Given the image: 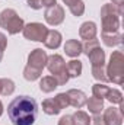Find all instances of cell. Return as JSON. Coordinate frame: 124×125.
Returning <instances> with one entry per match:
<instances>
[{"instance_id":"obj_1","label":"cell","mask_w":124,"mask_h":125,"mask_svg":"<svg viewBox=\"0 0 124 125\" xmlns=\"http://www.w3.org/2000/svg\"><path fill=\"white\" fill-rule=\"evenodd\" d=\"M7 115L13 125H32L38 115V105L34 97L18 96L9 103Z\"/></svg>"},{"instance_id":"obj_2","label":"cell","mask_w":124,"mask_h":125,"mask_svg":"<svg viewBox=\"0 0 124 125\" xmlns=\"http://www.w3.org/2000/svg\"><path fill=\"white\" fill-rule=\"evenodd\" d=\"M107 77L115 84H123L124 82V55L121 51H114L110 57V62L105 68Z\"/></svg>"},{"instance_id":"obj_3","label":"cell","mask_w":124,"mask_h":125,"mask_svg":"<svg viewBox=\"0 0 124 125\" xmlns=\"http://www.w3.org/2000/svg\"><path fill=\"white\" fill-rule=\"evenodd\" d=\"M120 10L112 4H104L101 7V19H102V32L111 33V32H117L120 29Z\"/></svg>"},{"instance_id":"obj_4","label":"cell","mask_w":124,"mask_h":125,"mask_svg":"<svg viewBox=\"0 0 124 125\" xmlns=\"http://www.w3.org/2000/svg\"><path fill=\"white\" fill-rule=\"evenodd\" d=\"M0 26L6 29L10 35H16L24 29L25 22L13 9H4L0 13Z\"/></svg>"},{"instance_id":"obj_5","label":"cell","mask_w":124,"mask_h":125,"mask_svg":"<svg viewBox=\"0 0 124 125\" xmlns=\"http://www.w3.org/2000/svg\"><path fill=\"white\" fill-rule=\"evenodd\" d=\"M22 33L26 39L29 41H37V42H44L47 33H48V28L42 23H38V22H32L24 26Z\"/></svg>"},{"instance_id":"obj_6","label":"cell","mask_w":124,"mask_h":125,"mask_svg":"<svg viewBox=\"0 0 124 125\" xmlns=\"http://www.w3.org/2000/svg\"><path fill=\"white\" fill-rule=\"evenodd\" d=\"M44 19L51 26L60 25V23H63V21H64V9H63L60 4H54L51 7H47V10L44 13Z\"/></svg>"},{"instance_id":"obj_7","label":"cell","mask_w":124,"mask_h":125,"mask_svg":"<svg viewBox=\"0 0 124 125\" xmlns=\"http://www.w3.org/2000/svg\"><path fill=\"white\" fill-rule=\"evenodd\" d=\"M47 58H48V55H47V52L42 48H35L28 55V65L42 71V68L47 64Z\"/></svg>"},{"instance_id":"obj_8","label":"cell","mask_w":124,"mask_h":125,"mask_svg":"<svg viewBox=\"0 0 124 125\" xmlns=\"http://www.w3.org/2000/svg\"><path fill=\"white\" fill-rule=\"evenodd\" d=\"M47 68H48V71L56 77V76H59V74H63V73H66V62L63 60L62 55H59V54H53V55H50L48 58H47Z\"/></svg>"},{"instance_id":"obj_9","label":"cell","mask_w":124,"mask_h":125,"mask_svg":"<svg viewBox=\"0 0 124 125\" xmlns=\"http://www.w3.org/2000/svg\"><path fill=\"white\" fill-rule=\"evenodd\" d=\"M104 124L105 125H121L123 124V112L120 111V108H107L104 112Z\"/></svg>"},{"instance_id":"obj_10","label":"cell","mask_w":124,"mask_h":125,"mask_svg":"<svg viewBox=\"0 0 124 125\" xmlns=\"http://www.w3.org/2000/svg\"><path fill=\"white\" fill-rule=\"evenodd\" d=\"M67 97H69V105L74 106L76 109H80L85 103H86V94L83 93L82 90H77V89H70L67 92Z\"/></svg>"},{"instance_id":"obj_11","label":"cell","mask_w":124,"mask_h":125,"mask_svg":"<svg viewBox=\"0 0 124 125\" xmlns=\"http://www.w3.org/2000/svg\"><path fill=\"white\" fill-rule=\"evenodd\" d=\"M62 39H63L62 33L59 31H56V29H53V31H48L45 39H44V44H45V47L50 48V50H57V48L62 45Z\"/></svg>"},{"instance_id":"obj_12","label":"cell","mask_w":124,"mask_h":125,"mask_svg":"<svg viewBox=\"0 0 124 125\" xmlns=\"http://www.w3.org/2000/svg\"><path fill=\"white\" fill-rule=\"evenodd\" d=\"M64 51H66V55L76 58L82 54V42H79L77 39H69L64 44Z\"/></svg>"},{"instance_id":"obj_13","label":"cell","mask_w":124,"mask_h":125,"mask_svg":"<svg viewBox=\"0 0 124 125\" xmlns=\"http://www.w3.org/2000/svg\"><path fill=\"white\" fill-rule=\"evenodd\" d=\"M96 23L95 22H85L80 25V29H79V35L82 39L85 41H89L92 38H96Z\"/></svg>"},{"instance_id":"obj_14","label":"cell","mask_w":124,"mask_h":125,"mask_svg":"<svg viewBox=\"0 0 124 125\" xmlns=\"http://www.w3.org/2000/svg\"><path fill=\"white\" fill-rule=\"evenodd\" d=\"M57 87H59V83H57V80H56L54 76H45V77H42L41 82H39V89H41V92H44V93H51V92H54Z\"/></svg>"},{"instance_id":"obj_15","label":"cell","mask_w":124,"mask_h":125,"mask_svg":"<svg viewBox=\"0 0 124 125\" xmlns=\"http://www.w3.org/2000/svg\"><path fill=\"white\" fill-rule=\"evenodd\" d=\"M42 111L47 115H59L62 112V106L59 105V102L54 99H45L42 102Z\"/></svg>"},{"instance_id":"obj_16","label":"cell","mask_w":124,"mask_h":125,"mask_svg":"<svg viewBox=\"0 0 124 125\" xmlns=\"http://www.w3.org/2000/svg\"><path fill=\"white\" fill-rule=\"evenodd\" d=\"M121 39H123V35L120 33V31L111 32V33L102 32V41L107 47H117L121 44Z\"/></svg>"},{"instance_id":"obj_17","label":"cell","mask_w":124,"mask_h":125,"mask_svg":"<svg viewBox=\"0 0 124 125\" xmlns=\"http://www.w3.org/2000/svg\"><path fill=\"white\" fill-rule=\"evenodd\" d=\"M89 60H91V64L92 67H98V65H105V52L104 50H101V47L95 48L89 52Z\"/></svg>"},{"instance_id":"obj_18","label":"cell","mask_w":124,"mask_h":125,"mask_svg":"<svg viewBox=\"0 0 124 125\" xmlns=\"http://www.w3.org/2000/svg\"><path fill=\"white\" fill-rule=\"evenodd\" d=\"M63 1L67 4L69 10L74 16H82L85 13V3H83V0H63Z\"/></svg>"},{"instance_id":"obj_19","label":"cell","mask_w":124,"mask_h":125,"mask_svg":"<svg viewBox=\"0 0 124 125\" xmlns=\"http://www.w3.org/2000/svg\"><path fill=\"white\" fill-rule=\"evenodd\" d=\"M86 105H88V109L89 112L93 115H99L101 111L104 109V99H99V97H89V100H86Z\"/></svg>"},{"instance_id":"obj_20","label":"cell","mask_w":124,"mask_h":125,"mask_svg":"<svg viewBox=\"0 0 124 125\" xmlns=\"http://www.w3.org/2000/svg\"><path fill=\"white\" fill-rule=\"evenodd\" d=\"M66 70H67L69 77H79L82 74V61H79V60L69 61L66 65Z\"/></svg>"},{"instance_id":"obj_21","label":"cell","mask_w":124,"mask_h":125,"mask_svg":"<svg viewBox=\"0 0 124 125\" xmlns=\"http://www.w3.org/2000/svg\"><path fill=\"white\" fill-rule=\"evenodd\" d=\"M72 118H73L74 125H89L91 124L89 115H88L86 112H83V111H76V112L72 115Z\"/></svg>"},{"instance_id":"obj_22","label":"cell","mask_w":124,"mask_h":125,"mask_svg":"<svg viewBox=\"0 0 124 125\" xmlns=\"http://www.w3.org/2000/svg\"><path fill=\"white\" fill-rule=\"evenodd\" d=\"M0 82H1L0 94L9 96V94H12L15 92V83H13V80H10V79H0Z\"/></svg>"},{"instance_id":"obj_23","label":"cell","mask_w":124,"mask_h":125,"mask_svg":"<svg viewBox=\"0 0 124 125\" xmlns=\"http://www.w3.org/2000/svg\"><path fill=\"white\" fill-rule=\"evenodd\" d=\"M92 76L95 77V79H96V80L102 82V83H107V82H110V80H108V77H107L105 65H98V67H92Z\"/></svg>"},{"instance_id":"obj_24","label":"cell","mask_w":124,"mask_h":125,"mask_svg":"<svg viewBox=\"0 0 124 125\" xmlns=\"http://www.w3.org/2000/svg\"><path fill=\"white\" fill-rule=\"evenodd\" d=\"M39 76H41V70H37V68L29 67V65H26V67L24 68V77H25L28 82H34V80L39 79Z\"/></svg>"},{"instance_id":"obj_25","label":"cell","mask_w":124,"mask_h":125,"mask_svg":"<svg viewBox=\"0 0 124 125\" xmlns=\"http://www.w3.org/2000/svg\"><path fill=\"white\" fill-rule=\"evenodd\" d=\"M108 90H110V87H108V86H105V84H101V83L93 84V86H92V93H93V96H95V97H99V99L107 97Z\"/></svg>"},{"instance_id":"obj_26","label":"cell","mask_w":124,"mask_h":125,"mask_svg":"<svg viewBox=\"0 0 124 125\" xmlns=\"http://www.w3.org/2000/svg\"><path fill=\"white\" fill-rule=\"evenodd\" d=\"M107 99L114 105V103H117V105H120L121 102H123V94L120 90H117V89H110L108 90V93H107Z\"/></svg>"},{"instance_id":"obj_27","label":"cell","mask_w":124,"mask_h":125,"mask_svg":"<svg viewBox=\"0 0 124 125\" xmlns=\"http://www.w3.org/2000/svg\"><path fill=\"white\" fill-rule=\"evenodd\" d=\"M98 47H99V41L96 38H92L89 41H85V44L82 45V52H85L86 55H89V52L92 50H95V48H98Z\"/></svg>"},{"instance_id":"obj_28","label":"cell","mask_w":124,"mask_h":125,"mask_svg":"<svg viewBox=\"0 0 124 125\" xmlns=\"http://www.w3.org/2000/svg\"><path fill=\"white\" fill-rule=\"evenodd\" d=\"M56 100L59 102V105L62 106V109L67 108L69 106V97H67V93H59L56 96Z\"/></svg>"},{"instance_id":"obj_29","label":"cell","mask_w":124,"mask_h":125,"mask_svg":"<svg viewBox=\"0 0 124 125\" xmlns=\"http://www.w3.org/2000/svg\"><path fill=\"white\" fill-rule=\"evenodd\" d=\"M6 45H7V38L4 33H0V61L3 60V51L6 50Z\"/></svg>"},{"instance_id":"obj_30","label":"cell","mask_w":124,"mask_h":125,"mask_svg":"<svg viewBox=\"0 0 124 125\" xmlns=\"http://www.w3.org/2000/svg\"><path fill=\"white\" fill-rule=\"evenodd\" d=\"M59 125H74L72 115H64V116H62L60 121H59Z\"/></svg>"},{"instance_id":"obj_31","label":"cell","mask_w":124,"mask_h":125,"mask_svg":"<svg viewBox=\"0 0 124 125\" xmlns=\"http://www.w3.org/2000/svg\"><path fill=\"white\" fill-rule=\"evenodd\" d=\"M89 125H105L104 124V119L101 115H93V118L91 119V124Z\"/></svg>"},{"instance_id":"obj_32","label":"cell","mask_w":124,"mask_h":125,"mask_svg":"<svg viewBox=\"0 0 124 125\" xmlns=\"http://www.w3.org/2000/svg\"><path fill=\"white\" fill-rule=\"evenodd\" d=\"M26 1H28V4L31 6L32 9H35V10H38V9H41V7H42L41 0H26Z\"/></svg>"},{"instance_id":"obj_33","label":"cell","mask_w":124,"mask_h":125,"mask_svg":"<svg viewBox=\"0 0 124 125\" xmlns=\"http://www.w3.org/2000/svg\"><path fill=\"white\" fill-rule=\"evenodd\" d=\"M112 4L120 10V13H124V0H112Z\"/></svg>"},{"instance_id":"obj_34","label":"cell","mask_w":124,"mask_h":125,"mask_svg":"<svg viewBox=\"0 0 124 125\" xmlns=\"http://www.w3.org/2000/svg\"><path fill=\"white\" fill-rule=\"evenodd\" d=\"M41 4L45 7H51V6L57 4V0H41Z\"/></svg>"},{"instance_id":"obj_35","label":"cell","mask_w":124,"mask_h":125,"mask_svg":"<svg viewBox=\"0 0 124 125\" xmlns=\"http://www.w3.org/2000/svg\"><path fill=\"white\" fill-rule=\"evenodd\" d=\"M1 114H3V105H1V100H0V116H1Z\"/></svg>"},{"instance_id":"obj_36","label":"cell","mask_w":124,"mask_h":125,"mask_svg":"<svg viewBox=\"0 0 124 125\" xmlns=\"http://www.w3.org/2000/svg\"><path fill=\"white\" fill-rule=\"evenodd\" d=\"M0 86H1V82H0Z\"/></svg>"}]
</instances>
